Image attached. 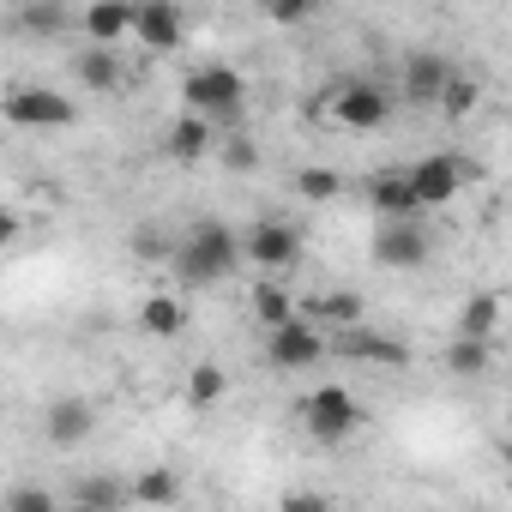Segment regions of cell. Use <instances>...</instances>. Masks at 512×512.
<instances>
[{
	"label": "cell",
	"mask_w": 512,
	"mask_h": 512,
	"mask_svg": "<svg viewBox=\"0 0 512 512\" xmlns=\"http://www.w3.org/2000/svg\"><path fill=\"white\" fill-rule=\"evenodd\" d=\"M235 260H241V235L223 229V223H199L193 235H181L169 247V266H175L181 284H217V278L235 272Z\"/></svg>",
	"instance_id": "1"
},
{
	"label": "cell",
	"mask_w": 512,
	"mask_h": 512,
	"mask_svg": "<svg viewBox=\"0 0 512 512\" xmlns=\"http://www.w3.org/2000/svg\"><path fill=\"white\" fill-rule=\"evenodd\" d=\"M181 97H187V115H199V121H235L241 115V97H247V85H241V73L235 67H223V61H211V67H193L187 79H181Z\"/></svg>",
	"instance_id": "2"
},
{
	"label": "cell",
	"mask_w": 512,
	"mask_h": 512,
	"mask_svg": "<svg viewBox=\"0 0 512 512\" xmlns=\"http://www.w3.org/2000/svg\"><path fill=\"white\" fill-rule=\"evenodd\" d=\"M302 416H308V434H314L320 446H344V440L368 422V410H362L344 386H320V392L302 404Z\"/></svg>",
	"instance_id": "3"
},
{
	"label": "cell",
	"mask_w": 512,
	"mask_h": 512,
	"mask_svg": "<svg viewBox=\"0 0 512 512\" xmlns=\"http://www.w3.org/2000/svg\"><path fill=\"white\" fill-rule=\"evenodd\" d=\"M0 115H7L13 127H73V97L49 91V85H13L7 97H0Z\"/></svg>",
	"instance_id": "4"
},
{
	"label": "cell",
	"mask_w": 512,
	"mask_h": 512,
	"mask_svg": "<svg viewBox=\"0 0 512 512\" xmlns=\"http://www.w3.org/2000/svg\"><path fill=\"white\" fill-rule=\"evenodd\" d=\"M470 175H476V169H470V163H458V157H422V163H410V169H404L416 211L446 205L452 193H464V181H470Z\"/></svg>",
	"instance_id": "5"
},
{
	"label": "cell",
	"mask_w": 512,
	"mask_h": 512,
	"mask_svg": "<svg viewBox=\"0 0 512 512\" xmlns=\"http://www.w3.org/2000/svg\"><path fill=\"white\" fill-rule=\"evenodd\" d=\"M332 115H338L350 133H374V127L392 115V91H386V85H374V79L344 85V91H332Z\"/></svg>",
	"instance_id": "6"
},
{
	"label": "cell",
	"mask_w": 512,
	"mask_h": 512,
	"mask_svg": "<svg viewBox=\"0 0 512 512\" xmlns=\"http://www.w3.org/2000/svg\"><path fill=\"white\" fill-rule=\"evenodd\" d=\"M266 356H272V368L302 374V368H314V362L326 356V332H314L308 320H290V326H278V332L266 338Z\"/></svg>",
	"instance_id": "7"
},
{
	"label": "cell",
	"mask_w": 512,
	"mask_h": 512,
	"mask_svg": "<svg viewBox=\"0 0 512 512\" xmlns=\"http://www.w3.org/2000/svg\"><path fill=\"white\" fill-rule=\"evenodd\" d=\"M374 260L392 266V272L422 266V260H428V229H422V217H398V223H386V229L374 235Z\"/></svg>",
	"instance_id": "8"
},
{
	"label": "cell",
	"mask_w": 512,
	"mask_h": 512,
	"mask_svg": "<svg viewBox=\"0 0 512 512\" xmlns=\"http://www.w3.org/2000/svg\"><path fill=\"white\" fill-rule=\"evenodd\" d=\"M241 253H247V260L253 266H266V272H284L290 260H296V253H302V235L290 229V223H253L247 235H241Z\"/></svg>",
	"instance_id": "9"
},
{
	"label": "cell",
	"mask_w": 512,
	"mask_h": 512,
	"mask_svg": "<svg viewBox=\"0 0 512 512\" xmlns=\"http://www.w3.org/2000/svg\"><path fill=\"white\" fill-rule=\"evenodd\" d=\"M181 31H187V19H181L175 0H139V7H133V37L145 49H175Z\"/></svg>",
	"instance_id": "10"
},
{
	"label": "cell",
	"mask_w": 512,
	"mask_h": 512,
	"mask_svg": "<svg viewBox=\"0 0 512 512\" xmlns=\"http://www.w3.org/2000/svg\"><path fill=\"white\" fill-rule=\"evenodd\" d=\"M79 31L91 37V49H115L121 37H133V7L127 0H97L79 13Z\"/></svg>",
	"instance_id": "11"
},
{
	"label": "cell",
	"mask_w": 512,
	"mask_h": 512,
	"mask_svg": "<svg viewBox=\"0 0 512 512\" xmlns=\"http://www.w3.org/2000/svg\"><path fill=\"white\" fill-rule=\"evenodd\" d=\"M91 428H97L91 398H55V404H49V416H43V434H49L55 446H79Z\"/></svg>",
	"instance_id": "12"
},
{
	"label": "cell",
	"mask_w": 512,
	"mask_h": 512,
	"mask_svg": "<svg viewBox=\"0 0 512 512\" xmlns=\"http://www.w3.org/2000/svg\"><path fill=\"white\" fill-rule=\"evenodd\" d=\"M326 350H344V356H356V362H386V368L404 362V344H392V338H380V332H368V326H350V332L326 338Z\"/></svg>",
	"instance_id": "13"
},
{
	"label": "cell",
	"mask_w": 512,
	"mask_h": 512,
	"mask_svg": "<svg viewBox=\"0 0 512 512\" xmlns=\"http://www.w3.org/2000/svg\"><path fill=\"white\" fill-rule=\"evenodd\" d=\"M446 79H452V67L422 49V55H410V67H404V97H410V103H440Z\"/></svg>",
	"instance_id": "14"
},
{
	"label": "cell",
	"mask_w": 512,
	"mask_h": 512,
	"mask_svg": "<svg viewBox=\"0 0 512 512\" xmlns=\"http://www.w3.org/2000/svg\"><path fill=\"white\" fill-rule=\"evenodd\" d=\"M308 326H314V332H326V338H338V332L362 326V296H356V290H332V296H320Z\"/></svg>",
	"instance_id": "15"
},
{
	"label": "cell",
	"mask_w": 512,
	"mask_h": 512,
	"mask_svg": "<svg viewBox=\"0 0 512 512\" xmlns=\"http://www.w3.org/2000/svg\"><path fill=\"white\" fill-rule=\"evenodd\" d=\"M368 199H374V211H380L386 223H398V217H422V211H416V199H410L404 169H398V175H374V181H368Z\"/></svg>",
	"instance_id": "16"
},
{
	"label": "cell",
	"mask_w": 512,
	"mask_h": 512,
	"mask_svg": "<svg viewBox=\"0 0 512 512\" xmlns=\"http://www.w3.org/2000/svg\"><path fill=\"white\" fill-rule=\"evenodd\" d=\"M73 73H79V85H91V91H115V85H121V55H115V49H79V55H73Z\"/></svg>",
	"instance_id": "17"
},
{
	"label": "cell",
	"mask_w": 512,
	"mask_h": 512,
	"mask_svg": "<svg viewBox=\"0 0 512 512\" xmlns=\"http://www.w3.org/2000/svg\"><path fill=\"white\" fill-rule=\"evenodd\" d=\"M211 145H217V127H211V121H199V115H181V121L169 127V157H181V163L205 157Z\"/></svg>",
	"instance_id": "18"
},
{
	"label": "cell",
	"mask_w": 512,
	"mask_h": 512,
	"mask_svg": "<svg viewBox=\"0 0 512 512\" xmlns=\"http://www.w3.org/2000/svg\"><path fill=\"white\" fill-rule=\"evenodd\" d=\"M139 326H145L151 338H175V332L187 326V308H181V296H151V302L139 308Z\"/></svg>",
	"instance_id": "19"
},
{
	"label": "cell",
	"mask_w": 512,
	"mask_h": 512,
	"mask_svg": "<svg viewBox=\"0 0 512 512\" xmlns=\"http://www.w3.org/2000/svg\"><path fill=\"white\" fill-rule=\"evenodd\" d=\"M494 326H500V296H470L464 320H458V338H476V344H494Z\"/></svg>",
	"instance_id": "20"
},
{
	"label": "cell",
	"mask_w": 512,
	"mask_h": 512,
	"mask_svg": "<svg viewBox=\"0 0 512 512\" xmlns=\"http://www.w3.org/2000/svg\"><path fill=\"white\" fill-rule=\"evenodd\" d=\"M127 494L145 500V506H175V500H181V476H175V470H145V476L127 482Z\"/></svg>",
	"instance_id": "21"
},
{
	"label": "cell",
	"mask_w": 512,
	"mask_h": 512,
	"mask_svg": "<svg viewBox=\"0 0 512 512\" xmlns=\"http://www.w3.org/2000/svg\"><path fill=\"white\" fill-rule=\"evenodd\" d=\"M253 314H260V326H266V332H278V326H290V320H296V302H290V290H278V284L266 278L260 290H253Z\"/></svg>",
	"instance_id": "22"
},
{
	"label": "cell",
	"mask_w": 512,
	"mask_h": 512,
	"mask_svg": "<svg viewBox=\"0 0 512 512\" xmlns=\"http://www.w3.org/2000/svg\"><path fill=\"white\" fill-rule=\"evenodd\" d=\"M73 500H79V512H115V506L127 500V482H115V476H85Z\"/></svg>",
	"instance_id": "23"
},
{
	"label": "cell",
	"mask_w": 512,
	"mask_h": 512,
	"mask_svg": "<svg viewBox=\"0 0 512 512\" xmlns=\"http://www.w3.org/2000/svg\"><path fill=\"white\" fill-rule=\"evenodd\" d=\"M223 386H229V374H223L217 362H199V368L187 374V404H199V410H205V404H217V398H223Z\"/></svg>",
	"instance_id": "24"
},
{
	"label": "cell",
	"mask_w": 512,
	"mask_h": 512,
	"mask_svg": "<svg viewBox=\"0 0 512 512\" xmlns=\"http://www.w3.org/2000/svg\"><path fill=\"white\" fill-rule=\"evenodd\" d=\"M446 368L476 380V374L488 368V344H476V338H452V344H446Z\"/></svg>",
	"instance_id": "25"
},
{
	"label": "cell",
	"mask_w": 512,
	"mask_h": 512,
	"mask_svg": "<svg viewBox=\"0 0 512 512\" xmlns=\"http://www.w3.org/2000/svg\"><path fill=\"white\" fill-rule=\"evenodd\" d=\"M19 25L37 31V37H55V31H67V13H61V7H25Z\"/></svg>",
	"instance_id": "26"
},
{
	"label": "cell",
	"mask_w": 512,
	"mask_h": 512,
	"mask_svg": "<svg viewBox=\"0 0 512 512\" xmlns=\"http://www.w3.org/2000/svg\"><path fill=\"white\" fill-rule=\"evenodd\" d=\"M440 109L446 115H464V109H476V79H446V91H440Z\"/></svg>",
	"instance_id": "27"
},
{
	"label": "cell",
	"mask_w": 512,
	"mask_h": 512,
	"mask_svg": "<svg viewBox=\"0 0 512 512\" xmlns=\"http://www.w3.org/2000/svg\"><path fill=\"white\" fill-rule=\"evenodd\" d=\"M344 181H338V169H302L296 175V193H308V199H332Z\"/></svg>",
	"instance_id": "28"
},
{
	"label": "cell",
	"mask_w": 512,
	"mask_h": 512,
	"mask_svg": "<svg viewBox=\"0 0 512 512\" xmlns=\"http://www.w3.org/2000/svg\"><path fill=\"white\" fill-rule=\"evenodd\" d=\"M7 512H55V494H49V488H37V482H25V488H13V494H7Z\"/></svg>",
	"instance_id": "29"
},
{
	"label": "cell",
	"mask_w": 512,
	"mask_h": 512,
	"mask_svg": "<svg viewBox=\"0 0 512 512\" xmlns=\"http://www.w3.org/2000/svg\"><path fill=\"white\" fill-rule=\"evenodd\" d=\"M133 253H139V260H169V241L145 223V229H133Z\"/></svg>",
	"instance_id": "30"
},
{
	"label": "cell",
	"mask_w": 512,
	"mask_h": 512,
	"mask_svg": "<svg viewBox=\"0 0 512 512\" xmlns=\"http://www.w3.org/2000/svg\"><path fill=\"white\" fill-rule=\"evenodd\" d=\"M223 163L229 169H253V163H260V151H253V139H229L223 145Z\"/></svg>",
	"instance_id": "31"
},
{
	"label": "cell",
	"mask_w": 512,
	"mask_h": 512,
	"mask_svg": "<svg viewBox=\"0 0 512 512\" xmlns=\"http://www.w3.org/2000/svg\"><path fill=\"white\" fill-rule=\"evenodd\" d=\"M284 512H332V506H326V494H308V488H296V494H284Z\"/></svg>",
	"instance_id": "32"
},
{
	"label": "cell",
	"mask_w": 512,
	"mask_h": 512,
	"mask_svg": "<svg viewBox=\"0 0 512 512\" xmlns=\"http://www.w3.org/2000/svg\"><path fill=\"white\" fill-rule=\"evenodd\" d=\"M19 241V217L13 211H0V247H13Z\"/></svg>",
	"instance_id": "33"
},
{
	"label": "cell",
	"mask_w": 512,
	"mask_h": 512,
	"mask_svg": "<svg viewBox=\"0 0 512 512\" xmlns=\"http://www.w3.org/2000/svg\"><path fill=\"white\" fill-rule=\"evenodd\" d=\"M272 19H278V25H302V19H308V7H296V0H290V7H278Z\"/></svg>",
	"instance_id": "34"
}]
</instances>
